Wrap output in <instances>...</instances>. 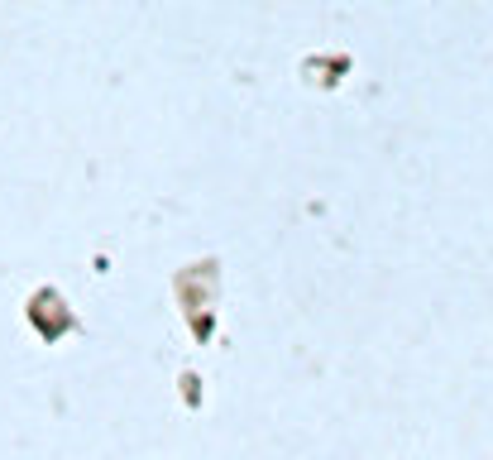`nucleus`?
<instances>
[]
</instances>
